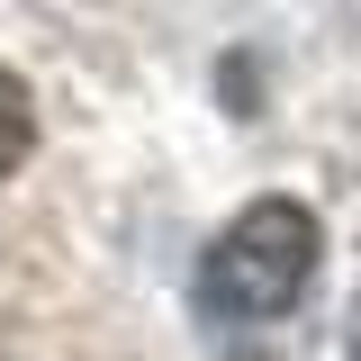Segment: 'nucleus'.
<instances>
[{"mask_svg":"<svg viewBox=\"0 0 361 361\" xmlns=\"http://www.w3.org/2000/svg\"><path fill=\"white\" fill-rule=\"evenodd\" d=\"M316 253H325V235H316V217L298 199H253L208 235L190 298H199L208 325H271V316H289L307 298Z\"/></svg>","mask_w":361,"mask_h":361,"instance_id":"1","label":"nucleus"},{"mask_svg":"<svg viewBox=\"0 0 361 361\" xmlns=\"http://www.w3.org/2000/svg\"><path fill=\"white\" fill-rule=\"evenodd\" d=\"M27 145H37V109H27V90L0 73V180L27 163Z\"/></svg>","mask_w":361,"mask_h":361,"instance_id":"2","label":"nucleus"},{"mask_svg":"<svg viewBox=\"0 0 361 361\" xmlns=\"http://www.w3.org/2000/svg\"><path fill=\"white\" fill-rule=\"evenodd\" d=\"M343 361H361V298H353V316H343Z\"/></svg>","mask_w":361,"mask_h":361,"instance_id":"3","label":"nucleus"}]
</instances>
